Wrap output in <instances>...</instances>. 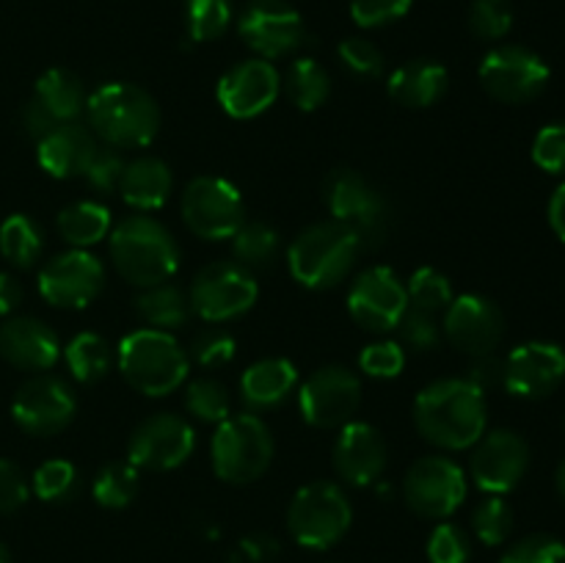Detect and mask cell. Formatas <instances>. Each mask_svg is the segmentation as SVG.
<instances>
[{"instance_id":"obj_1","label":"cell","mask_w":565,"mask_h":563,"mask_svg":"<svg viewBox=\"0 0 565 563\" xmlns=\"http://www.w3.org/2000/svg\"><path fill=\"white\" fill-rule=\"evenodd\" d=\"M486 395L467 379H441L419 392L414 403L417 431L436 447L467 450L486 434Z\"/></svg>"},{"instance_id":"obj_2","label":"cell","mask_w":565,"mask_h":563,"mask_svg":"<svg viewBox=\"0 0 565 563\" xmlns=\"http://www.w3.org/2000/svg\"><path fill=\"white\" fill-rule=\"evenodd\" d=\"M88 125L105 144L119 149L147 147L160 130V108L147 88L114 81L99 86L86 103Z\"/></svg>"},{"instance_id":"obj_3","label":"cell","mask_w":565,"mask_h":563,"mask_svg":"<svg viewBox=\"0 0 565 563\" xmlns=\"http://www.w3.org/2000/svg\"><path fill=\"white\" fill-rule=\"evenodd\" d=\"M110 259L136 287H158L180 268V246L160 221L132 215L110 232Z\"/></svg>"},{"instance_id":"obj_4","label":"cell","mask_w":565,"mask_h":563,"mask_svg":"<svg viewBox=\"0 0 565 563\" xmlns=\"http://www.w3.org/2000/svg\"><path fill=\"white\" fill-rule=\"evenodd\" d=\"M188 368L185 348L163 329H138L119 346L121 375L141 395H169L188 379Z\"/></svg>"},{"instance_id":"obj_5","label":"cell","mask_w":565,"mask_h":563,"mask_svg":"<svg viewBox=\"0 0 565 563\" xmlns=\"http://www.w3.org/2000/svg\"><path fill=\"white\" fill-rule=\"evenodd\" d=\"M359 246L356 235L340 221H323L312 224L290 243L287 248V265L292 279L301 282L312 290H326L337 282L345 279L348 270L356 263Z\"/></svg>"},{"instance_id":"obj_6","label":"cell","mask_w":565,"mask_h":563,"mask_svg":"<svg viewBox=\"0 0 565 563\" xmlns=\"http://www.w3.org/2000/svg\"><path fill=\"white\" fill-rule=\"evenodd\" d=\"M351 502L337 484L315 480L296 491L287 508V530L307 550H329L351 528Z\"/></svg>"},{"instance_id":"obj_7","label":"cell","mask_w":565,"mask_h":563,"mask_svg":"<svg viewBox=\"0 0 565 563\" xmlns=\"http://www.w3.org/2000/svg\"><path fill=\"white\" fill-rule=\"evenodd\" d=\"M274 461V436L254 414H237L218 423L213 436V469L226 484H252Z\"/></svg>"},{"instance_id":"obj_8","label":"cell","mask_w":565,"mask_h":563,"mask_svg":"<svg viewBox=\"0 0 565 563\" xmlns=\"http://www.w3.org/2000/svg\"><path fill=\"white\" fill-rule=\"evenodd\" d=\"M326 202L334 221L356 235L362 248H379L390 230V210L381 193L353 169H337L326 180Z\"/></svg>"},{"instance_id":"obj_9","label":"cell","mask_w":565,"mask_h":563,"mask_svg":"<svg viewBox=\"0 0 565 563\" xmlns=\"http://www.w3.org/2000/svg\"><path fill=\"white\" fill-rule=\"evenodd\" d=\"M182 219L204 241H226L246 221L243 196L224 177H196L182 193Z\"/></svg>"},{"instance_id":"obj_10","label":"cell","mask_w":565,"mask_h":563,"mask_svg":"<svg viewBox=\"0 0 565 563\" xmlns=\"http://www.w3.org/2000/svg\"><path fill=\"white\" fill-rule=\"evenodd\" d=\"M550 75L546 61L522 44L494 47L480 64V83L486 92L508 105H522L539 97L550 83Z\"/></svg>"},{"instance_id":"obj_11","label":"cell","mask_w":565,"mask_h":563,"mask_svg":"<svg viewBox=\"0 0 565 563\" xmlns=\"http://www.w3.org/2000/svg\"><path fill=\"white\" fill-rule=\"evenodd\" d=\"M259 296L252 270L237 263L204 265L191 285V309L210 323H224L248 312Z\"/></svg>"},{"instance_id":"obj_12","label":"cell","mask_w":565,"mask_h":563,"mask_svg":"<svg viewBox=\"0 0 565 563\" xmlns=\"http://www.w3.org/2000/svg\"><path fill=\"white\" fill-rule=\"evenodd\" d=\"M408 508L425 519H447L467 500V475L445 456H425L403 480Z\"/></svg>"},{"instance_id":"obj_13","label":"cell","mask_w":565,"mask_h":563,"mask_svg":"<svg viewBox=\"0 0 565 563\" xmlns=\"http://www.w3.org/2000/svg\"><path fill=\"white\" fill-rule=\"evenodd\" d=\"M196 447V434L191 423L180 414L158 412L138 423L132 431L130 445H127V461L138 469H152L166 472L188 461V456Z\"/></svg>"},{"instance_id":"obj_14","label":"cell","mask_w":565,"mask_h":563,"mask_svg":"<svg viewBox=\"0 0 565 563\" xmlns=\"http://www.w3.org/2000/svg\"><path fill=\"white\" fill-rule=\"evenodd\" d=\"M359 403H362V381L340 364L315 370L298 392L303 419L315 428H337L351 423Z\"/></svg>"},{"instance_id":"obj_15","label":"cell","mask_w":565,"mask_h":563,"mask_svg":"<svg viewBox=\"0 0 565 563\" xmlns=\"http://www.w3.org/2000/svg\"><path fill=\"white\" fill-rule=\"evenodd\" d=\"M105 268L86 248L58 254L39 270V293L47 304L64 309H83L103 293Z\"/></svg>"},{"instance_id":"obj_16","label":"cell","mask_w":565,"mask_h":563,"mask_svg":"<svg viewBox=\"0 0 565 563\" xmlns=\"http://www.w3.org/2000/svg\"><path fill=\"white\" fill-rule=\"evenodd\" d=\"M243 42L259 59H281L301 47L303 20L287 0H248L237 20Z\"/></svg>"},{"instance_id":"obj_17","label":"cell","mask_w":565,"mask_h":563,"mask_svg":"<svg viewBox=\"0 0 565 563\" xmlns=\"http://www.w3.org/2000/svg\"><path fill=\"white\" fill-rule=\"evenodd\" d=\"M77 412V397L70 384L55 375H39L17 390L11 403V417L25 434L53 436L72 423Z\"/></svg>"},{"instance_id":"obj_18","label":"cell","mask_w":565,"mask_h":563,"mask_svg":"<svg viewBox=\"0 0 565 563\" xmlns=\"http://www.w3.org/2000/svg\"><path fill=\"white\" fill-rule=\"evenodd\" d=\"M408 307L406 285L397 279V274L384 265L364 270L348 290V312L362 329L367 331H390L403 318Z\"/></svg>"},{"instance_id":"obj_19","label":"cell","mask_w":565,"mask_h":563,"mask_svg":"<svg viewBox=\"0 0 565 563\" xmlns=\"http://www.w3.org/2000/svg\"><path fill=\"white\" fill-rule=\"evenodd\" d=\"M445 334L458 351L469 357L494 353L505 337V315L491 298L467 293L452 298L450 307L445 309Z\"/></svg>"},{"instance_id":"obj_20","label":"cell","mask_w":565,"mask_h":563,"mask_svg":"<svg viewBox=\"0 0 565 563\" xmlns=\"http://www.w3.org/2000/svg\"><path fill=\"white\" fill-rule=\"evenodd\" d=\"M530 467V447L516 431H491L475 445L472 478L489 495H508Z\"/></svg>"},{"instance_id":"obj_21","label":"cell","mask_w":565,"mask_h":563,"mask_svg":"<svg viewBox=\"0 0 565 563\" xmlns=\"http://www.w3.org/2000/svg\"><path fill=\"white\" fill-rule=\"evenodd\" d=\"M565 351L557 342L533 340L513 348L505 359V386L516 397H546L563 384Z\"/></svg>"},{"instance_id":"obj_22","label":"cell","mask_w":565,"mask_h":563,"mask_svg":"<svg viewBox=\"0 0 565 563\" xmlns=\"http://www.w3.org/2000/svg\"><path fill=\"white\" fill-rule=\"evenodd\" d=\"M279 86V72L270 61L248 59L221 77L218 103L235 119H254L276 103Z\"/></svg>"},{"instance_id":"obj_23","label":"cell","mask_w":565,"mask_h":563,"mask_svg":"<svg viewBox=\"0 0 565 563\" xmlns=\"http://www.w3.org/2000/svg\"><path fill=\"white\" fill-rule=\"evenodd\" d=\"M386 439L370 423H345L334 445V467L342 480L353 486H370L386 467Z\"/></svg>"},{"instance_id":"obj_24","label":"cell","mask_w":565,"mask_h":563,"mask_svg":"<svg viewBox=\"0 0 565 563\" xmlns=\"http://www.w3.org/2000/svg\"><path fill=\"white\" fill-rule=\"evenodd\" d=\"M0 357L22 370H50L61 357L58 337L39 318H11L0 326Z\"/></svg>"},{"instance_id":"obj_25","label":"cell","mask_w":565,"mask_h":563,"mask_svg":"<svg viewBox=\"0 0 565 563\" xmlns=\"http://www.w3.org/2000/svg\"><path fill=\"white\" fill-rule=\"evenodd\" d=\"M97 138L88 127L77 125V121H66V125L55 127L50 136L39 141V166L47 171L55 180H70V177H81L86 166L92 163L94 152H97Z\"/></svg>"},{"instance_id":"obj_26","label":"cell","mask_w":565,"mask_h":563,"mask_svg":"<svg viewBox=\"0 0 565 563\" xmlns=\"http://www.w3.org/2000/svg\"><path fill=\"white\" fill-rule=\"evenodd\" d=\"M447 86H450V75H447L445 66L439 61L428 59H417L397 66L390 75V83H386L392 99L406 105V108H428V105L439 103L445 97Z\"/></svg>"},{"instance_id":"obj_27","label":"cell","mask_w":565,"mask_h":563,"mask_svg":"<svg viewBox=\"0 0 565 563\" xmlns=\"http://www.w3.org/2000/svg\"><path fill=\"white\" fill-rule=\"evenodd\" d=\"M298 384V370L290 359L270 357L259 359L243 373L241 395L246 406L252 408H274L281 401H287Z\"/></svg>"},{"instance_id":"obj_28","label":"cell","mask_w":565,"mask_h":563,"mask_svg":"<svg viewBox=\"0 0 565 563\" xmlns=\"http://www.w3.org/2000/svg\"><path fill=\"white\" fill-rule=\"evenodd\" d=\"M171 185H174V177H171L169 166L160 158L143 155V158L130 160V163L125 166L119 193L130 208L158 210L163 208L166 199H169Z\"/></svg>"},{"instance_id":"obj_29","label":"cell","mask_w":565,"mask_h":563,"mask_svg":"<svg viewBox=\"0 0 565 563\" xmlns=\"http://www.w3.org/2000/svg\"><path fill=\"white\" fill-rule=\"evenodd\" d=\"M33 99L42 103V108L53 116L58 125L75 121L86 108L88 97L83 92V81L70 70H47L36 81Z\"/></svg>"},{"instance_id":"obj_30","label":"cell","mask_w":565,"mask_h":563,"mask_svg":"<svg viewBox=\"0 0 565 563\" xmlns=\"http://www.w3.org/2000/svg\"><path fill=\"white\" fill-rule=\"evenodd\" d=\"M136 312L152 329H180L191 318V298L180 287L163 282L158 287H147L136 298Z\"/></svg>"},{"instance_id":"obj_31","label":"cell","mask_w":565,"mask_h":563,"mask_svg":"<svg viewBox=\"0 0 565 563\" xmlns=\"http://www.w3.org/2000/svg\"><path fill=\"white\" fill-rule=\"evenodd\" d=\"M58 232L70 246H94L110 232V210L105 204L92 202V199L70 204L58 213Z\"/></svg>"},{"instance_id":"obj_32","label":"cell","mask_w":565,"mask_h":563,"mask_svg":"<svg viewBox=\"0 0 565 563\" xmlns=\"http://www.w3.org/2000/svg\"><path fill=\"white\" fill-rule=\"evenodd\" d=\"M232 252L246 270H265L279 257V232L265 221H243L232 235Z\"/></svg>"},{"instance_id":"obj_33","label":"cell","mask_w":565,"mask_h":563,"mask_svg":"<svg viewBox=\"0 0 565 563\" xmlns=\"http://www.w3.org/2000/svg\"><path fill=\"white\" fill-rule=\"evenodd\" d=\"M66 368L75 375V381L81 384H97L99 379H105L110 370V346L103 334H94V331H83V334L72 337V342L64 351Z\"/></svg>"},{"instance_id":"obj_34","label":"cell","mask_w":565,"mask_h":563,"mask_svg":"<svg viewBox=\"0 0 565 563\" xmlns=\"http://www.w3.org/2000/svg\"><path fill=\"white\" fill-rule=\"evenodd\" d=\"M285 92L298 110H318L329 99V72L315 59H296L285 75Z\"/></svg>"},{"instance_id":"obj_35","label":"cell","mask_w":565,"mask_h":563,"mask_svg":"<svg viewBox=\"0 0 565 563\" xmlns=\"http://www.w3.org/2000/svg\"><path fill=\"white\" fill-rule=\"evenodd\" d=\"M0 254L17 268H31L42 254V230L25 213H14L0 224Z\"/></svg>"},{"instance_id":"obj_36","label":"cell","mask_w":565,"mask_h":563,"mask_svg":"<svg viewBox=\"0 0 565 563\" xmlns=\"http://www.w3.org/2000/svg\"><path fill=\"white\" fill-rule=\"evenodd\" d=\"M138 484V467L130 461H110L94 478L92 495L103 508H127L136 500Z\"/></svg>"},{"instance_id":"obj_37","label":"cell","mask_w":565,"mask_h":563,"mask_svg":"<svg viewBox=\"0 0 565 563\" xmlns=\"http://www.w3.org/2000/svg\"><path fill=\"white\" fill-rule=\"evenodd\" d=\"M232 0H185L188 36L193 42H213L232 25Z\"/></svg>"},{"instance_id":"obj_38","label":"cell","mask_w":565,"mask_h":563,"mask_svg":"<svg viewBox=\"0 0 565 563\" xmlns=\"http://www.w3.org/2000/svg\"><path fill=\"white\" fill-rule=\"evenodd\" d=\"M408 307H417L423 312L439 315L450 307L452 301V285L441 270L430 268V265H423L412 274L408 279Z\"/></svg>"},{"instance_id":"obj_39","label":"cell","mask_w":565,"mask_h":563,"mask_svg":"<svg viewBox=\"0 0 565 563\" xmlns=\"http://www.w3.org/2000/svg\"><path fill=\"white\" fill-rule=\"evenodd\" d=\"M185 406L202 423H224L232 412V397L221 381L193 379L185 386Z\"/></svg>"},{"instance_id":"obj_40","label":"cell","mask_w":565,"mask_h":563,"mask_svg":"<svg viewBox=\"0 0 565 563\" xmlns=\"http://www.w3.org/2000/svg\"><path fill=\"white\" fill-rule=\"evenodd\" d=\"M475 535L483 541L486 546H497L508 541L513 530V508L502 500V495H491L475 508L472 513Z\"/></svg>"},{"instance_id":"obj_41","label":"cell","mask_w":565,"mask_h":563,"mask_svg":"<svg viewBox=\"0 0 565 563\" xmlns=\"http://www.w3.org/2000/svg\"><path fill=\"white\" fill-rule=\"evenodd\" d=\"M77 469L66 458H50L33 472V491L44 502H61L75 491Z\"/></svg>"},{"instance_id":"obj_42","label":"cell","mask_w":565,"mask_h":563,"mask_svg":"<svg viewBox=\"0 0 565 563\" xmlns=\"http://www.w3.org/2000/svg\"><path fill=\"white\" fill-rule=\"evenodd\" d=\"M469 28L478 39H494L508 36L513 28V9L511 0H475L469 9Z\"/></svg>"},{"instance_id":"obj_43","label":"cell","mask_w":565,"mask_h":563,"mask_svg":"<svg viewBox=\"0 0 565 563\" xmlns=\"http://www.w3.org/2000/svg\"><path fill=\"white\" fill-rule=\"evenodd\" d=\"M500 563H565V544L550 533H533L516 541Z\"/></svg>"},{"instance_id":"obj_44","label":"cell","mask_w":565,"mask_h":563,"mask_svg":"<svg viewBox=\"0 0 565 563\" xmlns=\"http://www.w3.org/2000/svg\"><path fill=\"white\" fill-rule=\"evenodd\" d=\"M469 555H472V544H469L467 533L458 524H436L428 539L430 563H469Z\"/></svg>"},{"instance_id":"obj_45","label":"cell","mask_w":565,"mask_h":563,"mask_svg":"<svg viewBox=\"0 0 565 563\" xmlns=\"http://www.w3.org/2000/svg\"><path fill=\"white\" fill-rule=\"evenodd\" d=\"M395 329L401 331V340L406 342V346L417 348V351H430V348L439 346L441 340V329L439 323H436V315L423 312V309L417 307H406V312L397 320Z\"/></svg>"},{"instance_id":"obj_46","label":"cell","mask_w":565,"mask_h":563,"mask_svg":"<svg viewBox=\"0 0 565 563\" xmlns=\"http://www.w3.org/2000/svg\"><path fill=\"white\" fill-rule=\"evenodd\" d=\"M337 53H340L342 64L359 77H379L386 66L384 53H381L370 39L362 36H351L345 39V42H340V50H337Z\"/></svg>"},{"instance_id":"obj_47","label":"cell","mask_w":565,"mask_h":563,"mask_svg":"<svg viewBox=\"0 0 565 563\" xmlns=\"http://www.w3.org/2000/svg\"><path fill=\"white\" fill-rule=\"evenodd\" d=\"M533 160L546 174H565V121L546 125L535 136Z\"/></svg>"},{"instance_id":"obj_48","label":"cell","mask_w":565,"mask_h":563,"mask_svg":"<svg viewBox=\"0 0 565 563\" xmlns=\"http://www.w3.org/2000/svg\"><path fill=\"white\" fill-rule=\"evenodd\" d=\"M191 357L202 368H221L235 357V337L224 329H204L193 337Z\"/></svg>"},{"instance_id":"obj_49","label":"cell","mask_w":565,"mask_h":563,"mask_svg":"<svg viewBox=\"0 0 565 563\" xmlns=\"http://www.w3.org/2000/svg\"><path fill=\"white\" fill-rule=\"evenodd\" d=\"M359 364L373 379H395L406 368V353L397 342H373L362 351Z\"/></svg>"},{"instance_id":"obj_50","label":"cell","mask_w":565,"mask_h":563,"mask_svg":"<svg viewBox=\"0 0 565 563\" xmlns=\"http://www.w3.org/2000/svg\"><path fill=\"white\" fill-rule=\"evenodd\" d=\"M412 0H351V17L362 28H381L401 20Z\"/></svg>"},{"instance_id":"obj_51","label":"cell","mask_w":565,"mask_h":563,"mask_svg":"<svg viewBox=\"0 0 565 563\" xmlns=\"http://www.w3.org/2000/svg\"><path fill=\"white\" fill-rule=\"evenodd\" d=\"M125 158H121L116 149H97L92 158V163L86 166V180L88 185L97 188V191L110 193V191H119V182L121 174H125Z\"/></svg>"},{"instance_id":"obj_52","label":"cell","mask_w":565,"mask_h":563,"mask_svg":"<svg viewBox=\"0 0 565 563\" xmlns=\"http://www.w3.org/2000/svg\"><path fill=\"white\" fill-rule=\"evenodd\" d=\"M31 486H28L25 472L9 458H0V513L20 511L28 502Z\"/></svg>"},{"instance_id":"obj_53","label":"cell","mask_w":565,"mask_h":563,"mask_svg":"<svg viewBox=\"0 0 565 563\" xmlns=\"http://www.w3.org/2000/svg\"><path fill=\"white\" fill-rule=\"evenodd\" d=\"M467 381L486 395L494 386H502L505 381V362L497 359L494 353H483V357H472V364H469Z\"/></svg>"},{"instance_id":"obj_54","label":"cell","mask_w":565,"mask_h":563,"mask_svg":"<svg viewBox=\"0 0 565 563\" xmlns=\"http://www.w3.org/2000/svg\"><path fill=\"white\" fill-rule=\"evenodd\" d=\"M22 127H25L28 136L36 138V141H42L44 136H50V132L58 127V121H55L53 116L42 108V103H39V99L31 97L25 103V108H22Z\"/></svg>"},{"instance_id":"obj_55","label":"cell","mask_w":565,"mask_h":563,"mask_svg":"<svg viewBox=\"0 0 565 563\" xmlns=\"http://www.w3.org/2000/svg\"><path fill=\"white\" fill-rule=\"evenodd\" d=\"M241 550L246 552L248 561H268V557H274L279 552V544L268 533H254L243 541Z\"/></svg>"},{"instance_id":"obj_56","label":"cell","mask_w":565,"mask_h":563,"mask_svg":"<svg viewBox=\"0 0 565 563\" xmlns=\"http://www.w3.org/2000/svg\"><path fill=\"white\" fill-rule=\"evenodd\" d=\"M22 287L11 274L0 270V315H9L20 307Z\"/></svg>"},{"instance_id":"obj_57","label":"cell","mask_w":565,"mask_h":563,"mask_svg":"<svg viewBox=\"0 0 565 563\" xmlns=\"http://www.w3.org/2000/svg\"><path fill=\"white\" fill-rule=\"evenodd\" d=\"M550 226L565 243V182L555 188V193H552L550 199Z\"/></svg>"},{"instance_id":"obj_58","label":"cell","mask_w":565,"mask_h":563,"mask_svg":"<svg viewBox=\"0 0 565 563\" xmlns=\"http://www.w3.org/2000/svg\"><path fill=\"white\" fill-rule=\"evenodd\" d=\"M555 486H557V495H561L563 502H565V458H563V464L557 467V472H555Z\"/></svg>"},{"instance_id":"obj_59","label":"cell","mask_w":565,"mask_h":563,"mask_svg":"<svg viewBox=\"0 0 565 563\" xmlns=\"http://www.w3.org/2000/svg\"><path fill=\"white\" fill-rule=\"evenodd\" d=\"M0 563H11V555H9V550L3 546V541H0Z\"/></svg>"}]
</instances>
